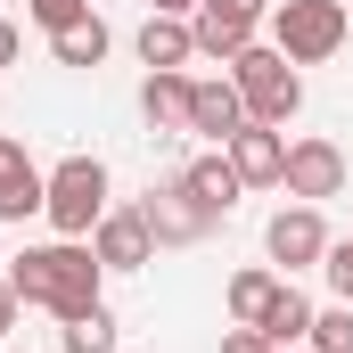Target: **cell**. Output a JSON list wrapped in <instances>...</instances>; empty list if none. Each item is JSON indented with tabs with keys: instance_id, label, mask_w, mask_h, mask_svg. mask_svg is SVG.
Listing matches in <instances>:
<instances>
[{
	"instance_id": "cell-13",
	"label": "cell",
	"mask_w": 353,
	"mask_h": 353,
	"mask_svg": "<svg viewBox=\"0 0 353 353\" xmlns=\"http://www.w3.org/2000/svg\"><path fill=\"white\" fill-rule=\"evenodd\" d=\"M189 58H197L189 17H157V8H148V25H140V66H148V74H181Z\"/></svg>"
},
{
	"instance_id": "cell-24",
	"label": "cell",
	"mask_w": 353,
	"mask_h": 353,
	"mask_svg": "<svg viewBox=\"0 0 353 353\" xmlns=\"http://www.w3.org/2000/svg\"><path fill=\"white\" fill-rule=\"evenodd\" d=\"M17 58H25V33H17V25L0 17V66H17Z\"/></svg>"
},
{
	"instance_id": "cell-22",
	"label": "cell",
	"mask_w": 353,
	"mask_h": 353,
	"mask_svg": "<svg viewBox=\"0 0 353 353\" xmlns=\"http://www.w3.org/2000/svg\"><path fill=\"white\" fill-rule=\"evenodd\" d=\"M321 271H329V296H337V304H353V239H329Z\"/></svg>"
},
{
	"instance_id": "cell-2",
	"label": "cell",
	"mask_w": 353,
	"mask_h": 353,
	"mask_svg": "<svg viewBox=\"0 0 353 353\" xmlns=\"http://www.w3.org/2000/svg\"><path fill=\"white\" fill-rule=\"evenodd\" d=\"M230 83L247 99V123H271V132H288V115L304 107V74H296L271 41H247V50L230 58Z\"/></svg>"
},
{
	"instance_id": "cell-7",
	"label": "cell",
	"mask_w": 353,
	"mask_h": 353,
	"mask_svg": "<svg viewBox=\"0 0 353 353\" xmlns=\"http://www.w3.org/2000/svg\"><path fill=\"white\" fill-rule=\"evenodd\" d=\"M279 189H288L296 205L337 197V189H345V148H337V140H321V132H312V140H288V181H279Z\"/></svg>"
},
{
	"instance_id": "cell-16",
	"label": "cell",
	"mask_w": 353,
	"mask_h": 353,
	"mask_svg": "<svg viewBox=\"0 0 353 353\" xmlns=\"http://www.w3.org/2000/svg\"><path fill=\"white\" fill-rule=\"evenodd\" d=\"M140 115L157 132H189V74H148L140 83Z\"/></svg>"
},
{
	"instance_id": "cell-6",
	"label": "cell",
	"mask_w": 353,
	"mask_h": 353,
	"mask_svg": "<svg viewBox=\"0 0 353 353\" xmlns=\"http://www.w3.org/2000/svg\"><path fill=\"white\" fill-rule=\"evenodd\" d=\"M263 247H271V263H279V279H288V271H312L321 255H329V222H321V205H279L271 230H263Z\"/></svg>"
},
{
	"instance_id": "cell-3",
	"label": "cell",
	"mask_w": 353,
	"mask_h": 353,
	"mask_svg": "<svg viewBox=\"0 0 353 353\" xmlns=\"http://www.w3.org/2000/svg\"><path fill=\"white\" fill-rule=\"evenodd\" d=\"M353 33L345 0H279L271 8V50L288 58V66H321V58H337Z\"/></svg>"
},
{
	"instance_id": "cell-9",
	"label": "cell",
	"mask_w": 353,
	"mask_h": 353,
	"mask_svg": "<svg viewBox=\"0 0 353 353\" xmlns=\"http://www.w3.org/2000/svg\"><path fill=\"white\" fill-rule=\"evenodd\" d=\"M90 255H99L107 271H140V263H157V239H148L140 205H107V214H99V230H90Z\"/></svg>"
},
{
	"instance_id": "cell-27",
	"label": "cell",
	"mask_w": 353,
	"mask_h": 353,
	"mask_svg": "<svg viewBox=\"0 0 353 353\" xmlns=\"http://www.w3.org/2000/svg\"><path fill=\"white\" fill-rule=\"evenodd\" d=\"M288 353H312V345H288Z\"/></svg>"
},
{
	"instance_id": "cell-8",
	"label": "cell",
	"mask_w": 353,
	"mask_h": 353,
	"mask_svg": "<svg viewBox=\"0 0 353 353\" xmlns=\"http://www.w3.org/2000/svg\"><path fill=\"white\" fill-rule=\"evenodd\" d=\"M140 222H148V239H157V247H197V239L214 230V214H205L181 181H165V189H148V197H140Z\"/></svg>"
},
{
	"instance_id": "cell-28",
	"label": "cell",
	"mask_w": 353,
	"mask_h": 353,
	"mask_svg": "<svg viewBox=\"0 0 353 353\" xmlns=\"http://www.w3.org/2000/svg\"><path fill=\"white\" fill-rule=\"evenodd\" d=\"M0 353H8V345H0Z\"/></svg>"
},
{
	"instance_id": "cell-1",
	"label": "cell",
	"mask_w": 353,
	"mask_h": 353,
	"mask_svg": "<svg viewBox=\"0 0 353 353\" xmlns=\"http://www.w3.org/2000/svg\"><path fill=\"white\" fill-rule=\"evenodd\" d=\"M99 279H107V263L90 255V239H50V247H25V255L8 263L17 304H33V312H50V321L90 312V304H99Z\"/></svg>"
},
{
	"instance_id": "cell-10",
	"label": "cell",
	"mask_w": 353,
	"mask_h": 353,
	"mask_svg": "<svg viewBox=\"0 0 353 353\" xmlns=\"http://www.w3.org/2000/svg\"><path fill=\"white\" fill-rule=\"evenodd\" d=\"M222 157L239 165L247 189H279V181H288V140H279L271 123H239V132L222 140Z\"/></svg>"
},
{
	"instance_id": "cell-17",
	"label": "cell",
	"mask_w": 353,
	"mask_h": 353,
	"mask_svg": "<svg viewBox=\"0 0 353 353\" xmlns=\"http://www.w3.org/2000/svg\"><path fill=\"white\" fill-rule=\"evenodd\" d=\"M271 296H279V271H263V263L230 271V288H222V304H230V321H239V329H255V321H263Z\"/></svg>"
},
{
	"instance_id": "cell-19",
	"label": "cell",
	"mask_w": 353,
	"mask_h": 353,
	"mask_svg": "<svg viewBox=\"0 0 353 353\" xmlns=\"http://www.w3.org/2000/svg\"><path fill=\"white\" fill-rule=\"evenodd\" d=\"M58 329H66V353H115V312L107 304H90V312L58 321Z\"/></svg>"
},
{
	"instance_id": "cell-25",
	"label": "cell",
	"mask_w": 353,
	"mask_h": 353,
	"mask_svg": "<svg viewBox=\"0 0 353 353\" xmlns=\"http://www.w3.org/2000/svg\"><path fill=\"white\" fill-rule=\"evenodd\" d=\"M17 312H25V304H17V288L0 279V345H8V329H17Z\"/></svg>"
},
{
	"instance_id": "cell-26",
	"label": "cell",
	"mask_w": 353,
	"mask_h": 353,
	"mask_svg": "<svg viewBox=\"0 0 353 353\" xmlns=\"http://www.w3.org/2000/svg\"><path fill=\"white\" fill-rule=\"evenodd\" d=\"M148 8H157V17H189L197 0H148Z\"/></svg>"
},
{
	"instance_id": "cell-23",
	"label": "cell",
	"mask_w": 353,
	"mask_h": 353,
	"mask_svg": "<svg viewBox=\"0 0 353 353\" xmlns=\"http://www.w3.org/2000/svg\"><path fill=\"white\" fill-rule=\"evenodd\" d=\"M222 353H271V337H263V329H239V321H230V329H222Z\"/></svg>"
},
{
	"instance_id": "cell-11",
	"label": "cell",
	"mask_w": 353,
	"mask_h": 353,
	"mask_svg": "<svg viewBox=\"0 0 353 353\" xmlns=\"http://www.w3.org/2000/svg\"><path fill=\"white\" fill-rule=\"evenodd\" d=\"M41 197H50V173L25 157V140H0V222L41 214Z\"/></svg>"
},
{
	"instance_id": "cell-14",
	"label": "cell",
	"mask_w": 353,
	"mask_h": 353,
	"mask_svg": "<svg viewBox=\"0 0 353 353\" xmlns=\"http://www.w3.org/2000/svg\"><path fill=\"white\" fill-rule=\"evenodd\" d=\"M181 189H189V197H197L214 222H222V214L247 197V181H239V165H230L222 148H214V157H197V165H181Z\"/></svg>"
},
{
	"instance_id": "cell-5",
	"label": "cell",
	"mask_w": 353,
	"mask_h": 353,
	"mask_svg": "<svg viewBox=\"0 0 353 353\" xmlns=\"http://www.w3.org/2000/svg\"><path fill=\"white\" fill-rule=\"evenodd\" d=\"M271 0H197L189 8V33H197V58H214V66H230L255 33H263Z\"/></svg>"
},
{
	"instance_id": "cell-4",
	"label": "cell",
	"mask_w": 353,
	"mask_h": 353,
	"mask_svg": "<svg viewBox=\"0 0 353 353\" xmlns=\"http://www.w3.org/2000/svg\"><path fill=\"white\" fill-rule=\"evenodd\" d=\"M41 214H50V230H58V239H90V230H99V214H107V165H99V157H66V165L50 173Z\"/></svg>"
},
{
	"instance_id": "cell-20",
	"label": "cell",
	"mask_w": 353,
	"mask_h": 353,
	"mask_svg": "<svg viewBox=\"0 0 353 353\" xmlns=\"http://www.w3.org/2000/svg\"><path fill=\"white\" fill-rule=\"evenodd\" d=\"M312 353H353V304H329V312H312Z\"/></svg>"
},
{
	"instance_id": "cell-18",
	"label": "cell",
	"mask_w": 353,
	"mask_h": 353,
	"mask_svg": "<svg viewBox=\"0 0 353 353\" xmlns=\"http://www.w3.org/2000/svg\"><path fill=\"white\" fill-rule=\"evenodd\" d=\"M107 50H115V33H107L99 17H83V25H66V33H50V58H58V66H99Z\"/></svg>"
},
{
	"instance_id": "cell-21",
	"label": "cell",
	"mask_w": 353,
	"mask_h": 353,
	"mask_svg": "<svg viewBox=\"0 0 353 353\" xmlns=\"http://www.w3.org/2000/svg\"><path fill=\"white\" fill-rule=\"evenodd\" d=\"M25 17H33L41 33H66V25H83V17H90V0H25Z\"/></svg>"
},
{
	"instance_id": "cell-12",
	"label": "cell",
	"mask_w": 353,
	"mask_h": 353,
	"mask_svg": "<svg viewBox=\"0 0 353 353\" xmlns=\"http://www.w3.org/2000/svg\"><path fill=\"white\" fill-rule=\"evenodd\" d=\"M239 123H247V99H239L230 74H222V83H189V132H205V140L222 148Z\"/></svg>"
},
{
	"instance_id": "cell-15",
	"label": "cell",
	"mask_w": 353,
	"mask_h": 353,
	"mask_svg": "<svg viewBox=\"0 0 353 353\" xmlns=\"http://www.w3.org/2000/svg\"><path fill=\"white\" fill-rule=\"evenodd\" d=\"M255 329H263V337H271V353L304 345V337H312V296L279 279V296H271V304H263V321H255Z\"/></svg>"
}]
</instances>
